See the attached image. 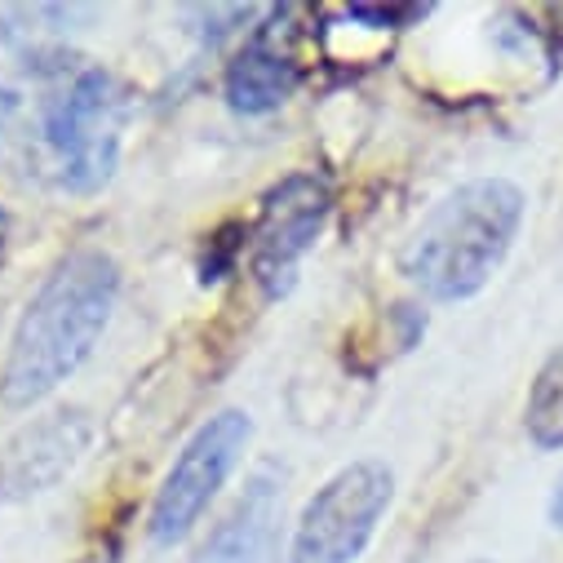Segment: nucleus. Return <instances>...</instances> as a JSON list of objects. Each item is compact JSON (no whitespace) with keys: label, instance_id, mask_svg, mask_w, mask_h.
<instances>
[{"label":"nucleus","instance_id":"obj_1","mask_svg":"<svg viewBox=\"0 0 563 563\" xmlns=\"http://www.w3.org/2000/svg\"><path fill=\"white\" fill-rule=\"evenodd\" d=\"M120 298V266L102 249L67 253L45 285L23 307L5 368H0V399L10 408H32L49 399L102 342Z\"/></svg>","mask_w":563,"mask_h":563},{"label":"nucleus","instance_id":"obj_2","mask_svg":"<svg viewBox=\"0 0 563 563\" xmlns=\"http://www.w3.org/2000/svg\"><path fill=\"white\" fill-rule=\"evenodd\" d=\"M528 196L510 178H471L421 218L399 249V275L431 302H471L515 249Z\"/></svg>","mask_w":563,"mask_h":563},{"label":"nucleus","instance_id":"obj_3","mask_svg":"<svg viewBox=\"0 0 563 563\" xmlns=\"http://www.w3.org/2000/svg\"><path fill=\"white\" fill-rule=\"evenodd\" d=\"M124 115H129V93L107 67L76 71L63 85V93L45 102L41 137L54 156L63 191L93 196L115 178Z\"/></svg>","mask_w":563,"mask_h":563},{"label":"nucleus","instance_id":"obj_4","mask_svg":"<svg viewBox=\"0 0 563 563\" xmlns=\"http://www.w3.org/2000/svg\"><path fill=\"white\" fill-rule=\"evenodd\" d=\"M395 501V471L377 457H360L333 471L302 506L285 563H360L377 523Z\"/></svg>","mask_w":563,"mask_h":563},{"label":"nucleus","instance_id":"obj_5","mask_svg":"<svg viewBox=\"0 0 563 563\" xmlns=\"http://www.w3.org/2000/svg\"><path fill=\"white\" fill-rule=\"evenodd\" d=\"M249 440H253V417L244 408H222L209 421H200L196 435L183 444V453L174 457L169 475L156 488V501L147 515V537L156 545H178L205 519L222 484L235 475Z\"/></svg>","mask_w":563,"mask_h":563},{"label":"nucleus","instance_id":"obj_6","mask_svg":"<svg viewBox=\"0 0 563 563\" xmlns=\"http://www.w3.org/2000/svg\"><path fill=\"white\" fill-rule=\"evenodd\" d=\"M329 213H333V191L320 174H289L279 187L266 191L249 253L253 285L262 289L266 302L294 294L307 253L329 227Z\"/></svg>","mask_w":563,"mask_h":563},{"label":"nucleus","instance_id":"obj_7","mask_svg":"<svg viewBox=\"0 0 563 563\" xmlns=\"http://www.w3.org/2000/svg\"><path fill=\"white\" fill-rule=\"evenodd\" d=\"M93 440V421L85 408H58L23 427L0 457V501H27L67 479Z\"/></svg>","mask_w":563,"mask_h":563},{"label":"nucleus","instance_id":"obj_8","mask_svg":"<svg viewBox=\"0 0 563 563\" xmlns=\"http://www.w3.org/2000/svg\"><path fill=\"white\" fill-rule=\"evenodd\" d=\"M279 506H285V471L257 466L244 484V493L227 506V515L209 528V537L196 545L191 563H266Z\"/></svg>","mask_w":563,"mask_h":563},{"label":"nucleus","instance_id":"obj_9","mask_svg":"<svg viewBox=\"0 0 563 563\" xmlns=\"http://www.w3.org/2000/svg\"><path fill=\"white\" fill-rule=\"evenodd\" d=\"M302 80V67L289 49H279L275 32H257L222 71V98L235 115H271L279 111Z\"/></svg>","mask_w":563,"mask_h":563},{"label":"nucleus","instance_id":"obj_10","mask_svg":"<svg viewBox=\"0 0 563 563\" xmlns=\"http://www.w3.org/2000/svg\"><path fill=\"white\" fill-rule=\"evenodd\" d=\"M523 431L532 449L541 453H563V346H554L523 399Z\"/></svg>","mask_w":563,"mask_h":563},{"label":"nucleus","instance_id":"obj_11","mask_svg":"<svg viewBox=\"0 0 563 563\" xmlns=\"http://www.w3.org/2000/svg\"><path fill=\"white\" fill-rule=\"evenodd\" d=\"M120 559V545H115V537L107 541V545H93L85 559H76V563H115Z\"/></svg>","mask_w":563,"mask_h":563},{"label":"nucleus","instance_id":"obj_12","mask_svg":"<svg viewBox=\"0 0 563 563\" xmlns=\"http://www.w3.org/2000/svg\"><path fill=\"white\" fill-rule=\"evenodd\" d=\"M545 515H550V523L563 532V475H559V484H554V493H550V501H545Z\"/></svg>","mask_w":563,"mask_h":563},{"label":"nucleus","instance_id":"obj_13","mask_svg":"<svg viewBox=\"0 0 563 563\" xmlns=\"http://www.w3.org/2000/svg\"><path fill=\"white\" fill-rule=\"evenodd\" d=\"M5 240H10V218H5V209H0V253H5Z\"/></svg>","mask_w":563,"mask_h":563},{"label":"nucleus","instance_id":"obj_14","mask_svg":"<svg viewBox=\"0 0 563 563\" xmlns=\"http://www.w3.org/2000/svg\"><path fill=\"white\" fill-rule=\"evenodd\" d=\"M471 563H493V559H471Z\"/></svg>","mask_w":563,"mask_h":563}]
</instances>
